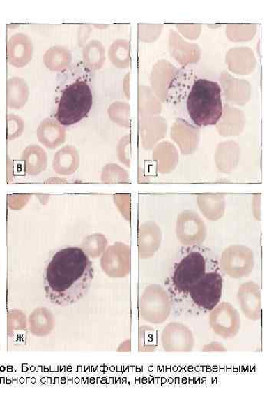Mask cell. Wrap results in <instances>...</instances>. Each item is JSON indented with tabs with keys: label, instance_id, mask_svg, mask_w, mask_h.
I'll return each mask as SVG.
<instances>
[{
	"label": "cell",
	"instance_id": "1",
	"mask_svg": "<svg viewBox=\"0 0 276 415\" xmlns=\"http://www.w3.org/2000/svg\"><path fill=\"white\" fill-rule=\"evenodd\" d=\"M44 275L46 298L54 305L67 307L87 295L95 268L82 248L67 247L53 254Z\"/></svg>",
	"mask_w": 276,
	"mask_h": 415
},
{
	"label": "cell",
	"instance_id": "2",
	"mask_svg": "<svg viewBox=\"0 0 276 415\" xmlns=\"http://www.w3.org/2000/svg\"><path fill=\"white\" fill-rule=\"evenodd\" d=\"M187 108L195 125H216L222 115L220 85L206 79L197 80L190 92Z\"/></svg>",
	"mask_w": 276,
	"mask_h": 415
},
{
	"label": "cell",
	"instance_id": "3",
	"mask_svg": "<svg viewBox=\"0 0 276 415\" xmlns=\"http://www.w3.org/2000/svg\"><path fill=\"white\" fill-rule=\"evenodd\" d=\"M93 105L89 85L84 80L69 84L61 92L56 119L63 126H71L86 118Z\"/></svg>",
	"mask_w": 276,
	"mask_h": 415
},
{
	"label": "cell",
	"instance_id": "4",
	"mask_svg": "<svg viewBox=\"0 0 276 415\" xmlns=\"http://www.w3.org/2000/svg\"><path fill=\"white\" fill-rule=\"evenodd\" d=\"M207 260L204 253L188 252L176 264L172 276V288L176 296H187L194 286L206 273Z\"/></svg>",
	"mask_w": 276,
	"mask_h": 415
},
{
	"label": "cell",
	"instance_id": "5",
	"mask_svg": "<svg viewBox=\"0 0 276 415\" xmlns=\"http://www.w3.org/2000/svg\"><path fill=\"white\" fill-rule=\"evenodd\" d=\"M173 303L167 291L159 286L146 289L141 298L139 312L141 318L152 325H160L170 316Z\"/></svg>",
	"mask_w": 276,
	"mask_h": 415
},
{
	"label": "cell",
	"instance_id": "6",
	"mask_svg": "<svg viewBox=\"0 0 276 415\" xmlns=\"http://www.w3.org/2000/svg\"><path fill=\"white\" fill-rule=\"evenodd\" d=\"M224 281L217 271L206 272L189 291L188 296L197 310L210 312L220 301Z\"/></svg>",
	"mask_w": 276,
	"mask_h": 415
},
{
	"label": "cell",
	"instance_id": "7",
	"mask_svg": "<svg viewBox=\"0 0 276 415\" xmlns=\"http://www.w3.org/2000/svg\"><path fill=\"white\" fill-rule=\"evenodd\" d=\"M209 322L213 332L224 340L236 337L241 328L239 312L228 303H220L210 311Z\"/></svg>",
	"mask_w": 276,
	"mask_h": 415
},
{
	"label": "cell",
	"instance_id": "8",
	"mask_svg": "<svg viewBox=\"0 0 276 415\" xmlns=\"http://www.w3.org/2000/svg\"><path fill=\"white\" fill-rule=\"evenodd\" d=\"M160 342L167 352H190L194 349L195 338L187 326L173 321L164 328Z\"/></svg>",
	"mask_w": 276,
	"mask_h": 415
},
{
	"label": "cell",
	"instance_id": "9",
	"mask_svg": "<svg viewBox=\"0 0 276 415\" xmlns=\"http://www.w3.org/2000/svg\"><path fill=\"white\" fill-rule=\"evenodd\" d=\"M254 261L252 252L244 246H232L227 249L221 259V268L233 278H242L252 270Z\"/></svg>",
	"mask_w": 276,
	"mask_h": 415
},
{
	"label": "cell",
	"instance_id": "10",
	"mask_svg": "<svg viewBox=\"0 0 276 415\" xmlns=\"http://www.w3.org/2000/svg\"><path fill=\"white\" fill-rule=\"evenodd\" d=\"M34 45L31 37L25 33L13 34L7 43V60L15 68L26 66L32 61Z\"/></svg>",
	"mask_w": 276,
	"mask_h": 415
},
{
	"label": "cell",
	"instance_id": "11",
	"mask_svg": "<svg viewBox=\"0 0 276 415\" xmlns=\"http://www.w3.org/2000/svg\"><path fill=\"white\" fill-rule=\"evenodd\" d=\"M237 298L245 318L250 321L262 319V303L258 284L253 282L243 284L238 291Z\"/></svg>",
	"mask_w": 276,
	"mask_h": 415
},
{
	"label": "cell",
	"instance_id": "12",
	"mask_svg": "<svg viewBox=\"0 0 276 415\" xmlns=\"http://www.w3.org/2000/svg\"><path fill=\"white\" fill-rule=\"evenodd\" d=\"M104 271L112 277H123L130 271V250L125 245L113 246L102 260Z\"/></svg>",
	"mask_w": 276,
	"mask_h": 415
},
{
	"label": "cell",
	"instance_id": "13",
	"mask_svg": "<svg viewBox=\"0 0 276 415\" xmlns=\"http://www.w3.org/2000/svg\"><path fill=\"white\" fill-rule=\"evenodd\" d=\"M55 317L47 307H36L28 317L29 332L37 337L49 335L55 328Z\"/></svg>",
	"mask_w": 276,
	"mask_h": 415
},
{
	"label": "cell",
	"instance_id": "14",
	"mask_svg": "<svg viewBox=\"0 0 276 415\" xmlns=\"http://www.w3.org/2000/svg\"><path fill=\"white\" fill-rule=\"evenodd\" d=\"M29 87L25 79L11 77L6 82V104L12 110H21L29 100Z\"/></svg>",
	"mask_w": 276,
	"mask_h": 415
},
{
	"label": "cell",
	"instance_id": "15",
	"mask_svg": "<svg viewBox=\"0 0 276 415\" xmlns=\"http://www.w3.org/2000/svg\"><path fill=\"white\" fill-rule=\"evenodd\" d=\"M43 64L52 72H61L71 65L73 60L70 50L63 45H53L45 51Z\"/></svg>",
	"mask_w": 276,
	"mask_h": 415
},
{
	"label": "cell",
	"instance_id": "16",
	"mask_svg": "<svg viewBox=\"0 0 276 415\" xmlns=\"http://www.w3.org/2000/svg\"><path fill=\"white\" fill-rule=\"evenodd\" d=\"M38 137L48 148H55L64 142L65 129L56 119H45L38 126Z\"/></svg>",
	"mask_w": 276,
	"mask_h": 415
},
{
	"label": "cell",
	"instance_id": "17",
	"mask_svg": "<svg viewBox=\"0 0 276 415\" xmlns=\"http://www.w3.org/2000/svg\"><path fill=\"white\" fill-rule=\"evenodd\" d=\"M29 332L28 318L24 312L13 309L7 314V334L15 343L25 341Z\"/></svg>",
	"mask_w": 276,
	"mask_h": 415
},
{
	"label": "cell",
	"instance_id": "18",
	"mask_svg": "<svg viewBox=\"0 0 276 415\" xmlns=\"http://www.w3.org/2000/svg\"><path fill=\"white\" fill-rule=\"evenodd\" d=\"M79 163L78 152L71 146H66L56 153L53 166L59 173H70L75 172Z\"/></svg>",
	"mask_w": 276,
	"mask_h": 415
},
{
	"label": "cell",
	"instance_id": "19",
	"mask_svg": "<svg viewBox=\"0 0 276 415\" xmlns=\"http://www.w3.org/2000/svg\"><path fill=\"white\" fill-rule=\"evenodd\" d=\"M82 59L84 65L92 69L101 67L103 61L102 45L99 41H91L84 45Z\"/></svg>",
	"mask_w": 276,
	"mask_h": 415
},
{
	"label": "cell",
	"instance_id": "20",
	"mask_svg": "<svg viewBox=\"0 0 276 415\" xmlns=\"http://www.w3.org/2000/svg\"><path fill=\"white\" fill-rule=\"evenodd\" d=\"M25 160L29 170L40 171L46 164L45 152L38 145L30 146L26 151Z\"/></svg>",
	"mask_w": 276,
	"mask_h": 415
},
{
	"label": "cell",
	"instance_id": "21",
	"mask_svg": "<svg viewBox=\"0 0 276 415\" xmlns=\"http://www.w3.org/2000/svg\"><path fill=\"white\" fill-rule=\"evenodd\" d=\"M158 344V335L155 329L148 326H143L139 328L138 337V349L140 352H151L155 351Z\"/></svg>",
	"mask_w": 276,
	"mask_h": 415
},
{
	"label": "cell",
	"instance_id": "22",
	"mask_svg": "<svg viewBox=\"0 0 276 415\" xmlns=\"http://www.w3.org/2000/svg\"><path fill=\"white\" fill-rule=\"evenodd\" d=\"M8 126H9L10 136L15 137L18 136L23 127V121L14 114L8 115Z\"/></svg>",
	"mask_w": 276,
	"mask_h": 415
},
{
	"label": "cell",
	"instance_id": "23",
	"mask_svg": "<svg viewBox=\"0 0 276 415\" xmlns=\"http://www.w3.org/2000/svg\"><path fill=\"white\" fill-rule=\"evenodd\" d=\"M202 351H205V352H214V351L222 352V351H227V349L224 347V346L222 345L221 343L215 342H212L209 344L204 345L202 349Z\"/></svg>",
	"mask_w": 276,
	"mask_h": 415
},
{
	"label": "cell",
	"instance_id": "24",
	"mask_svg": "<svg viewBox=\"0 0 276 415\" xmlns=\"http://www.w3.org/2000/svg\"><path fill=\"white\" fill-rule=\"evenodd\" d=\"M130 340L122 342L118 347V351H130Z\"/></svg>",
	"mask_w": 276,
	"mask_h": 415
}]
</instances>
